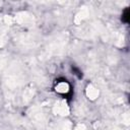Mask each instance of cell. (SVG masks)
<instances>
[{
    "label": "cell",
    "mask_w": 130,
    "mask_h": 130,
    "mask_svg": "<svg viewBox=\"0 0 130 130\" xmlns=\"http://www.w3.org/2000/svg\"><path fill=\"white\" fill-rule=\"evenodd\" d=\"M67 84L65 83V82H60L58 85H57V89L56 90H58V91H60V92H66L67 91Z\"/></svg>",
    "instance_id": "1"
}]
</instances>
